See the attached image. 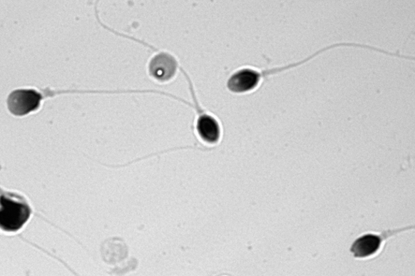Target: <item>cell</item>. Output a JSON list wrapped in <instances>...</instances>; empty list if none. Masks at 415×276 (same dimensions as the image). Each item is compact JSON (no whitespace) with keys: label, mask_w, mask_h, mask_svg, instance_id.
Segmentation results:
<instances>
[{"label":"cell","mask_w":415,"mask_h":276,"mask_svg":"<svg viewBox=\"0 0 415 276\" xmlns=\"http://www.w3.org/2000/svg\"><path fill=\"white\" fill-rule=\"evenodd\" d=\"M0 200V226L6 232L19 231L31 217V207L23 197L11 193H3Z\"/></svg>","instance_id":"6da1fadb"},{"label":"cell","mask_w":415,"mask_h":276,"mask_svg":"<svg viewBox=\"0 0 415 276\" xmlns=\"http://www.w3.org/2000/svg\"><path fill=\"white\" fill-rule=\"evenodd\" d=\"M43 96L35 89L13 91L7 98L9 111L14 116L22 117L39 109Z\"/></svg>","instance_id":"7a4b0ae2"},{"label":"cell","mask_w":415,"mask_h":276,"mask_svg":"<svg viewBox=\"0 0 415 276\" xmlns=\"http://www.w3.org/2000/svg\"><path fill=\"white\" fill-rule=\"evenodd\" d=\"M262 72L252 68H243L235 73L228 81L230 91L234 93H246L253 91L258 86Z\"/></svg>","instance_id":"3957f363"},{"label":"cell","mask_w":415,"mask_h":276,"mask_svg":"<svg viewBox=\"0 0 415 276\" xmlns=\"http://www.w3.org/2000/svg\"><path fill=\"white\" fill-rule=\"evenodd\" d=\"M149 66L153 78L159 81H167L175 74L178 63L171 54L162 52L153 57Z\"/></svg>","instance_id":"277c9868"},{"label":"cell","mask_w":415,"mask_h":276,"mask_svg":"<svg viewBox=\"0 0 415 276\" xmlns=\"http://www.w3.org/2000/svg\"><path fill=\"white\" fill-rule=\"evenodd\" d=\"M387 237L385 235H365L353 242L351 252L355 258L358 259L372 257L379 251L383 240Z\"/></svg>","instance_id":"5b68a950"},{"label":"cell","mask_w":415,"mask_h":276,"mask_svg":"<svg viewBox=\"0 0 415 276\" xmlns=\"http://www.w3.org/2000/svg\"><path fill=\"white\" fill-rule=\"evenodd\" d=\"M197 131L200 138L207 143L214 144L220 140V125L210 115L200 116L197 123Z\"/></svg>","instance_id":"8992f818"}]
</instances>
